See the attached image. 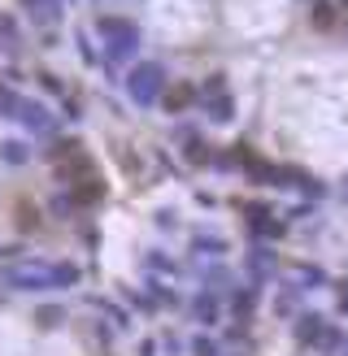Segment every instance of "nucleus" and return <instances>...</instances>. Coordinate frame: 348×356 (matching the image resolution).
I'll use <instances>...</instances> for the list:
<instances>
[{
  "mask_svg": "<svg viewBox=\"0 0 348 356\" xmlns=\"http://www.w3.org/2000/svg\"><path fill=\"white\" fill-rule=\"evenodd\" d=\"M96 35L104 40V65H113V70L127 57H135L139 44H144L139 26L131 22V17H118V13H100L96 17Z\"/></svg>",
  "mask_w": 348,
  "mask_h": 356,
  "instance_id": "nucleus-1",
  "label": "nucleus"
},
{
  "mask_svg": "<svg viewBox=\"0 0 348 356\" xmlns=\"http://www.w3.org/2000/svg\"><path fill=\"white\" fill-rule=\"evenodd\" d=\"M122 87H127L131 104H139V109H152V104L166 96V65H161V61H139V65L127 70Z\"/></svg>",
  "mask_w": 348,
  "mask_h": 356,
  "instance_id": "nucleus-2",
  "label": "nucleus"
},
{
  "mask_svg": "<svg viewBox=\"0 0 348 356\" xmlns=\"http://www.w3.org/2000/svg\"><path fill=\"white\" fill-rule=\"evenodd\" d=\"M244 218H248V230H253L257 243H270V239H278L287 230V222L278 218L274 209H266V204H244Z\"/></svg>",
  "mask_w": 348,
  "mask_h": 356,
  "instance_id": "nucleus-3",
  "label": "nucleus"
},
{
  "mask_svg": "<svg viewBox=\"0 0 348 356\" xmlns=\"http://www.w3.org/2000/svg\"><path fill=\"white\" fill-rule=\"evenodd\" d=\"M5 287L13 291H52L48 265H22V270H5Z\"/></svg>",
  "mask_w": 348,
  "mask_h": 356,
  "instance_id": "nucleus-4",
  "label": "nucleus"
},
{
  "mask_svg": "<svg viewBox=\"0 0 348 356\" xmlns=\"http://www.w3.org/2000/svg\"><path fill=\"white\" fill-rule=\"evenodd\" d=\"M191 322H200L205 330L222 322V300H218V291H205L200 287L196 296H191Z\"/></svg>",
  "mask_w": 348,
  "mask_h": 356,
  "instance_id": "nucleus-5",
  "label": "nucleus"
},
{
  "mask_svg": "<svg viewBox=\"0 0 348 356\" xmlns=\"http://www.w3.org/2000/svg\"><path fill=\"white\" fill-rule=\"evenodd\" d=\"M17 122H22L26 131L35 135H48V131H57V118H52L40 100H22V113H17Z\"/></svg>",
  "mask_w": 348,
  "mask_h": 356,
  "instance_id": "nucleus-6",
  "label": "nucleus"
},
{
  "mask_svg": "<svg viewBox=\"0 0 348 356\" xmlns=\"http://www.w3.org/2000/svg\"><path fill=\"white\" fill-rule=\"evenodd\" d=\"M274 261H278V257L270 252V243H253V252H244V265H248V274H253V282H257V287L270 278Z\"/></svg>",
  "mask_w": 348,
  "mask_h": 356,
  "instance_id": "nucleus-7",
  "label": "nucleus"
},
{
  "mask_svg": "<svg viewBox=\"0 0 348 356\" xmlns=\"http://www.w3.org/2000/svg\"><path fill=\"white\" fill-rule=\"evenodd\" d=\"M26 9V17H35V26H52L65 9V0H17Z\"/></svg>",
  "mask_w": 348,
  "mask_h": 356,
  "instance_id": "nucleus-8",
  "label": "nucleus"
},
{
  "mask_svg": "<svg viewBox=\"0 0 348 356\" xmlns=\"http://www.w3.org/2000/svg\"><path fill=\"white\" fill-rule=\"evenodd\" d=\"M48 274H52V291H70V287H79V282H83V270H79L74 261H52Z\"/></svg>",
  "mask_w": 348,
  "mask_h": 356,
  "instance_id": "nucleus-9",
  "label": "nucleus"
},
{
  "mask_svg": "<svg viewBox=\"0 0 348 356\" xmlns=\"http://www.w3.org/2000/svg\"><path fill=\"white\" fill-rule=\"evenodd\" d=\"M257 300H261V287H257V282H248V287H235V296H231V313L239 317V322H248L253 309H257Z\"/></svg>",
  "mask_w": 348,
  "mask_h": 356,
  "instance_id": "nucleus-10",
  "label": "nucleus"
},
{
  "mask_svg": "<svg viewBox=\"0 0 348 356\" xmlns=\"http://www.w3.org/2000/svg\"><path fill=\"white\" fill-rule=\"evenodd\" d=\"M301 287H296V282H283V287H278L274 291V313L278 317H296V313H301Z\"/></svg>",
  "mask_w": 348,
  "mask_h": 356,
  "instance_id": "nucleus-11",
  "label": "nucleus"
},
{
  "mask_svg": "<svg viewBox=\"0 0 348 356\" xmlns=\"http://www.w3.org/2000/svg\"><path fill=\"white\" fill-rule=\"evenodd\" d=\"M296 287L301 291H318V287H331V274L322 270V265H296Z\"/></svg>",
  "mask_w": 348,
  "mask_h": 356,
  "instance_id": "nucleus-12",
  "label": "nucleus"
},
{
  "mask_svg": "<svg viewBox=\"0 0 348 356\" xmlns=\"http://www.w3.org/2000/svg\"><path fill=\"white\" fill-rule=\"evenodd\" d=\"M205 118H209V122H218V127H226V122L235 118V100H231V92L209 96V100H205Z\"/></svg>",
  "mask_w": 348,
  "mask_h": 356,
  "instance_id": "nucleus-13",
  "label": "nucleus"
},
{
  "mask_svg": "<svg viewBox=\"0 0 348 356\" xmlns=\"http://www.w3.org/2000/svg\"><path fill=\"white\" fill-rule=\"evenodd\" d=\"M196 96H200V92H196L191 83H174V92H166V109H170V113H183Z\"/></svg>",
  "mask_w": 348,
  "mask_h": 356,
  "instance_id": "nucleus-14",
  "label": "nucleus"
},
{
  "mask_svg": "<svg viewBox=\"0 0 348 356\" xmlns=\"http://www.w3.org/2000/svg\"><path fill=\"white\" fill-rule=\"evenodd\" d=\"M191 252L222 261V257H226V239H218V235H196V239H191Z\"/></svg>",
  "mask_w": 348,
  "mask_h": 356,
  "instance_id": "nucleus-15",
  "label": "nucleus"
},
{
  "mask_svg": "<svg viewBox=\"0 0 348 356\" xmlns=\"http://www.w3.org/2000/svg\"><path fill=\"white\" fill-rule=\"evenodd\" d=\"M183 156L191 165H209V161H214V152H209L205 139H196V135H183Z\"/></svg>",
  "mask_w": 348,
  "mask_h": 356,
  "instance_id": "nucleus-16",
  "label": "nucleus"
},
{
  "mask_svg": "<svg viewBox=\"0 0 348 356\" xmlns=\"http://www.w3.org/2000/svg\"><path fill=\"white\" fill-rule=\"evenodd\" d=\"M22 100L26 96H17L9 83H0V118H17V113H22Z\"/></svg>",
  "mask_w": 348,
  "mask_h": 356,
  "instance_id": "nucleus-17",
  "label": "nucleus"
},
{
  "mask_svg": "<svg viewBox=\"0 0 348 356\" xmlns=\"http://www.w3.org/2000/svg\"><path fill=\"white\" fill-rule=\"evenodd\" d=\"M144 270L166 274V278H179V261H170V257H161V252H148V257H144Z\"/></svg>",
  "mask_w": 348,
  "mask_h": 356,
  "instance_id": "nucleus-18",
  "label": "nucleus"
},
{
  "mask_svg": "<svg viewBox=\"0 0 348 356\" xmlns=\"http://www.w3.org/2000/svg\"><path fill=\"white\" fill-rule=\"evenodd\" d=\"M0 156H5L9 165H26L31 161V148L22 144V139H9V144H0Z\"/></svg>",
  "mask_w": 348,
  "mask_h": 356,
  "instance_id": "nucleus-19",
  "label": "nucleus"
},
{
  "mask_svg": "<svg viewBox=\"0 0 348 356\" xmlns=\"http://www.w3.org/2000/svg\"><path fill=\"white\" fill-rule=\"evenodd\" d=\"M187 348H191V356H222V339H214V334H196Z\"/></svg>",
  "mask_w": 348,
  "mask_h": 356,
  "instance_id": "nucleus-20",
  "label": "nucleus"
},
{
  "mask_svg": "<svg viewBox=\"0 0 348 356\" xmlns=\"http://www.w3.org/2000/svg\"><path fill=\"white\" fill-rule=\"evenodd\" d=\"M309 17H313V26H335V9L326 0H309Z\"/></svg>",
  "mask_w": 348,
  "mask_h": 356,
  "instance_id": "nucleus-21",
  "label": "nucleus"
},
{
  "mask_svg": "<svg viewBox=\"0 0 348 356\" xmlns=\"http://www.w3.org/2000/svg\"><path fill=\"white\" fill-rule=\"evenodd\" d=\"M92 305H96L100 313H109V317H113V326H131V313H127V309H118V305H109V300H100V296L92 300Z\"/></svg>",
  "mask_w": 348,
  "mask_h": 356,
  "instance_id": "nucleus-22",
  "label": "nucleus"
},
{
  "mask_svg": "<svg viewBox=\"0 0 348 356\" xmlns=\"http://www.w3.org/2000/svg\"><path fill=\"white\" fill-rule=\"evenodd\" d=\"M35 322H40L44 330H57V326L65 322V313H61V309H40V313H35Z\"/></svg>",
  "mask_w": 348,
  "mask_h": 356,
  "instance_id": "nucleus-23",
  "label": "nucleus"
},
{
  "mask_svg": "<svg viewBox=\"0 0 348 356\" xmlns=\"http://www.w3.org/2000/svg\"><path fill=\"white\" fill-rule=\"evenodd\" d=\"M0 40H5V48H17V22L9 13H0Z\"/></svg>",
  "mask_w": 348,
  "mask_h": 356,
  "instance_id": "nucleus-24",
  "label": "nucleus"
},
{
  "mask_svg": "<svg viewBox=\"0 0 348 356\" xmlns=\"http://www.w3.org/2000/svg\"><path fill=\"white\" fill-rule=\"evenodd\" d=\"M74 40H79V52H83V61H87V65H96L100 57H96V48H92V35H87V31H79Z\"/></svg>",
  "mask_w": 348,
  "mask_h": 356,
  "instance_id": "nucleus-25",
  "label": "nucleus"
},
{
  "mask_svg": "<svg viewBox=\"0 0 348 356\" xmlns=\"http://www.w3.org/2000/svg\"><path fill=\"white\" fill-rule=\"evenodd\" d=\"M309 213H313V204L305 200V204H296V209L287 213V222H305V218H309Z\"/></svg>",
  "mask_w": 348,
  "mask_h": 356,
  "instance_id": "nucleus-26",
  "label": "nucleus"
},
{
  "mask_svg": "<svg viewBox=\"0 0 348 356\" xmlns=\"http://www.w3.org/2000/svg\"><path fill=\"white\" fill-rule=\"evenodd\" d=\"M161 343H166V352H170V356H179V352H183V343H179V339H174V334H166V339H161Z\"/></svg>",
  "mask_w": 348,
  "mask_h": 356,
  "instance_id": "nucleus-27",
  "label": "nucleus"
},
{
  "mask_svg": "<svg viewBox=\"0 0 348 356\" xmlns=\"http://www.w3.org/2000/svg\"><path fill=\"white\" fill-rule=\"evenodd\" d=\"M340 313L348 317V282H340Z\"/></svg>",
  "mask_w": 348,
  "mask_h": 356,
  "instance_id": "nucleus-28",
  "label": "nucleus"
},
{
  "mask_svg": "<svg viewBox=\"0 0 348 356\" xmlns=\"http://www.w3.org/2000/svg\"><path fill=\"white\" fill-rule=\"evenodd\" d=\"M139 356H157V339H144V343H139Z\"/></svg>",
  "mask_w": 348,
  "mask_h": 356,
  "instance_id": "nucleus-29",
  "label": "nucleus"
},
{
  "mask_svg": "<svg viewBox=\"0 0 348 356\" xmlns=\"http://www.w3.org/2000/svg\"><path fill=\"white\" fill-rule=\"evenodd\" d=\"M335 9L344 13V26H348V0H335Z\"/></svg>",
  "mask_w": 348,
  "mask_h": 356,
  "instance_id": "nucleus-30",
  "label": "nucleus"
},
{
  "mask_svg": "<svg viewBox=\"0 0 348 356\" xmlns=\"http://www.w3.org/2000/svg\"><path fill=\"white\" fill-rule=\"evenodd\" d=\"M340 356H348V334H344V343H340Z\"/></svg>",
  "mask_w": 348,
  "mask_h": 356,
  "instance_id": "nucleus-31",
  "label": "nucleus"
},
{
  "mask_svg": "<svg viewBox=\"0 0 348 356\" xmlns=\"http://www.w3.org/2000/svg\"><path fill=\"white\" fill-rule=\"evenodd\" d=\"M239 356H244V352H239Z\"/></svg>",
  "mask_w": 348,
  "mask_h": 356,
  "instance_id": "nucleus-32",
  "label": "nucleus"
}]
</instances>
